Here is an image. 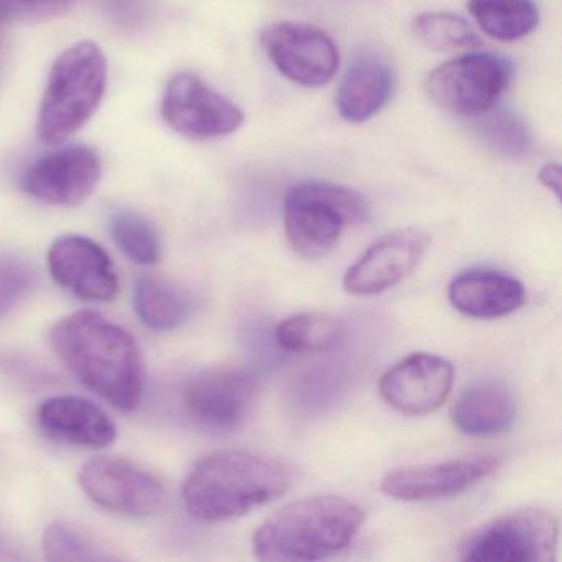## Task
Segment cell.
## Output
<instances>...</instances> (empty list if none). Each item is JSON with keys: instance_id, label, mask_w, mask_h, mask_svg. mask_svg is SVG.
<instances>
[{"instance_id": "1", "label": "cell", "mask_w": 562, "mask_h": 562, "mask_svg": "<svg viewBox=\"0 0 562 562\" xmlns=\"http://www.w3.org/2000/svg\"><path fill=\"white\" fill-rule=\"evenodd\" d=\"M50 345L65 367L101 400L121 411L139 406L146 371L130 331L98 312H75L52 328Z\"/></svg>"}, {"instance_id": "2", "label": "cell", "mask_w": 562, "mask_h": 562, "mask_svg": "<svg viewBox=\"0 0 562 562\" xmlns=\"http://www.w3.org/2000/svg\"><path fill=\"white\" fill-rule=\"evenodd\" d=\"M284 463L241 450H218L193 465L183 482L187 512L202 521L239 518L291 490Z\"/></svg>"}, {"instance_id": "3", "label": "cell", "mask_w": 562, "mask_h": 562, "mask_svg": "<svg viewBox=\"0 0 562 562\" xmlns=\"http://www.w3.org/2000/svg\"><path fill=\"white\" fill-rule=\"evenodd\" d=\"M364 522L357 503L335 495L308 496L272 513L252 536L261 561H321L347 549Z\"/></svg>"}, {"instance_id": "4", "label": "cell", "mask_w": 562, "mask_h": 562, "mask_svg": "<svg viewBox=\"0 0 562 562\" xmlns=\"http://www.w3.org/2000/svg\"><path fill=\"white\" fill-rule=\"evenodd\" d=\"M106 57L94 42H78L55 60L37 120V136L57 146L80 131L106 90Z\"/></svg>"}, {"instance_id": "5", "label": "cell", "mask_w": 562, "mask_h": 562, "mask_svg": "<svg viewBox=\"0 0 562 562\" xmlns=\"http://www.w3.org/2000/svg\"><path fill=\"white\" fill-rule=\"evenodd\" d=\"M370 216L367 199L350 187L328 182H304L284 196V228L289 243L305 258L328 255L347 226Z\"/></svg>"}, {"instance_id": "6", "label": "cell", "mask_w": 562, "mask_h": 562, "mask_svg": "<svg viewBox=\"0 0 562 562\" xmlns=\"http://www.w3.org/2000/svg\"><path fill=\"white\" fill-rule=\"evenodd\" d=\"M558 549V521L541 508L506 513L473 531L460 548L472 562H549Z\"/></svg>"}, {"instance_id": "7", "label": "cell", "mask_w": 562, "mask_h": 562, "mask_svg": "<svg viewBox=\"0 0 562 562\" xmlns=\"http://www.w3.org/2000/svg\"><path fill=\"white\" fill-rule=\"evenodd\" d=\"M512 78V65L495 54L450 58L430 71L426 90L434 103L449 113L476 117L498 103Z\"/></svg>"}, {"instance_id": "8", "label": "cell", "mask_w": 562, "mask_h": 562, "mask_svg": "<svg viewBox=\"0 0 562 562\" xmlns=\"http://www.w3.org/2000/svg\"><path fill=\"white\" fill-rule=\"evenodd\" d=\"M261 45L282 77L312 90L330 83L340 65L330 35L302 22L269 25L262 31Z\"/></svg>"}, {"instance_id": "9", "label": "cell", "mask_w": 562, "mask_h": 562, "mask_svg": "<svg viewBox=\"0 0 562 562\" xmlns=\"http://www.w3.org/2000/svg\"><path fill=\"white\" fill-rule=\"evenodd\" d=\"M162 116L176 133L193 140L229 136L245 123L235 103L189 71L177 74L167 85Z\"/></svg>"}, {"instance_id": "10", "label": "cell", "mask_w": 562, "mask_h": 562, "mask_svg": "<svg viewBox=\"0 0 562 562\" xmlns=\"http://www.w3.org/2000/svg\"><path fill=\"white\" fill-rule=\"evenodd\" d=\"M80 486L97 505L140 518L162 509L167 496L156 476L120 457L88 460L80 470Z\"/></svg>"}, {"instance_id": "11", "label": "cell", "mask_w": 562, "mask_h": 562, "mask_svg": "<svg viewBox=\"0 0 562 562\" xmlns=\"http://www.w3.org/2000/svg\"><path fill=\"white\" fill-rule=\"evenodd\" d=\"M103 176L100 156L90 147L71 146L55 150L29 167L22 177L25 193L47 205L75 206L83 203Z\"/></svg>"}, {"instance_id": "12", "label": "cell", "mask_w": 562, "mask_h": 562, "mask_svg": "<svg viewBox=\"0 0 562 562\" xmlns=\"http://www.w3.org/2000/svg\"><path fill=\"white\" fill-rule=\"evenodd\" d=\"M258 381L243 370L206 371L189 384L183 394L190 419L209 429L228 430L241 426L258 401Z\"/></svg>"}, {"instance_id": "13", "label": "cell", "mask_w": 562, "mask_h": 562, "mask_svg": "<svg viewBox=\"0 0 562 562\" xmlns=\"http://www.w3.org/2000/svg\"><path fill=\"white\" fill-rule=\"evenodd\" d=\"M48 269L60 288L81 301L110 302L120 291L110 255L87 236H60L48 249Z\"/></svg>"}, {"instance_id": "14", "label": "cell", "mask_w": 562, "mask_h": 562, "mask_svg": "<svg viewBox=\"0 0 562 562\" xmlns=\"http://www.w3.org/2000/svg\"><path fill=\"white\" fill-rule=\"evenodd\" d=\"M453 374V364L439 355H409L381 376L380 393L393 409L426 416L446 403Z\"/></svg>"}, {"instance_id": "15", "label": "cell", "mask_w": 562, "mask_h": 562, "mask_svg": "<svg viewBox=\"0 0 562 562\" xmlns=\"http://www.w3.org/2000/svg\"><path fill=\"white\" fill-rule=\"evenodd\" d=\"M495 456L467 457L449 462L403 467L387 473L381 490L401 502H434L459 495L498 469Z\"/></svg>"}, {"instance_id": "16", "label": "cell", "mask_w": 562, "mask_h": 562, "mask_svg": "<svg viewBox=\"0 0 562 562\" xmlns=\"http://www.w3.org/2000/svg\"><path fill=\"white\" fill-rule=\"evenodd\" d=\"M429 235L420 228H403L378 239L344 278L345 291L373 295L403 281L429 248Z\"/></svg>"}, {"instance_id": "17", "label": "cell", "mask_w": 562, "mask_h": 562, "mask_svg": "<svg viewBox=\"0 0 562 562\" xmlns=\"http://www.w3.org/2000/svg\"><path fill=\"white\" fill-rule=\"evenodd\" d=\"M42 432L57 442L104 449L116 440V426L98 404L80 396H55L37 411Z\"/></svg>"}, {"instance_id": "18", "label": "cell", "mask_w": 562, "mask_h": 562, "mask_svg": "<svg viewBox=\"0 0 562 562\" xmlns=\"http://www.w3.org/2000/svg\"><path fill=\"white\" fill-rule=\"evenodd\" d=\"M394 88L396 74L390 61L374 52H363L355 57L338 85V114L347 123H367L390 103Z\"/></svg>"}, {"instance_id": "19", "label": "cell", "mask_w": 562, "mask_h": 562, "mask_svg": "<svg viewBox=\"0 0 562 562\" xmlns=\"http://www.w3.org/2000/svg\"><path fill=\"white\" fill-rule=\"evenodd\" d=\"M449 301L467 317L492 321L522 307L525 285L505 272L493 269H470L453 279Z\"/></svg>"}, {"instance_id": "20", "label": "cell", "mask_w": 562, "mask_h": 562, "mask_svg": "<svg viewBox=\"0 0 562 562\" xmlns=\"http://www.w3.org/2000/svg\"><path fill=\"white\" fill-rule=\"evenodd\" d=\"M515 419V397L502 381H476L452 407L453 426L465 436H498L512 429Z\"/></svg>"}, {"instance_id": "21", "label": "cell", "mask_w": 562, "mask_h": 562, "mask_svg": "<svg viewBox=\"0 0 562 562\" xmlns=\"http://www.w3.org/2000/svg\"><path fill=\"white\" fill-rule=\"evenodd\" d=\"M134 308L146 327L166 331L186 324L192 314L193 304L190 295L179 285L147 274L137 281Z\"/></svg>"}, {"instance_id": "22", "label": "cell", "mask_w": 562, "mask_h": 562, "mask_svg": "<svg viewBox=\"0 0 562 562\" xmlns=\"http://www.w3.org/2000/svg\"><path fill=\"white\" fill-rule=\"evenodd\" d=\"M469 12L488 37L499 42L521 41L539 24L535 0H469Z\"/></svg>"}, {"instance_id": "23", "label": "cell", "mask_w": 562, "mask_h": 562, "mask_svg": "<svg viewBox=\"0 0 562 562\" xmlns=\"http://www.w3.org/2000/svg\"><path fill=\"white\" fill-rule=\"evenodd\" d=\"M344 324L322 312H304L285 318L276 328V340L292 353H324L337 347Z\"/></svg>"}, {"instance_id": "24", "label": "cell", "mask_w": 562, "mask_h": 562, "mask_svg": "<svg viewBox=\"0 0 562 562\" xmlns=\"http://www.w3.org/2000/svg\"><path fill=\"white\" fill-rule=\"evenodd\" d=\"M472 130L483 146L508 159H521L532 149L528 124L508 108L493 106L480 116L472 117Z\"/></svg>"}, {"instance_id": "25", "label": "cell", "mask_w": 562, "mask_h": 562, "mask_svg": "<svg viewBox=\"0 0 562 562\" xmlns=\"http://www.w3.org/2000/svg\"><path fill=\"white\" fill-rule=\"evenodd\" d=\"M413 32L424 47L443 54L473 50L482 45L472 25L450 12H423L416 15Z\"/></svg>"}, {"instance_id": "26", "label": "cell", "mask_w": 562, "mask_h": 562, "mask_svg": "<svg viewBox=\"0 0 562 562\" xmlns=\"http://www.w3.org/2000/svg\"><path fill=\"white\" fill-rule=\"evenodd\" d=\"M111 233L114 241L131 261L140 266L159 262L162 241L156 226L139 213L120 210L111 216Z\"/></svg>"}, {"instance_id": "27", "label": "cell", "mask_w": 562, "mask_h": 562, "mask_svg": "<svg viewBox=\"0 0 562 562\" xmlns=\"http://www.w3.org/2000/svg\"><path fill=\"white\" fill-rule=\"evenodd\" d=\"M48 561H110V554L98 548L83 532L67 522H52L44 536Z\"/></svg>"}, {"instance_id": "28", "label": "cell", "mask_w": 562, "mask_h": 562, "mask_svg": "<svg viewBox=\"0 0 562 562\" xmlns=\"http://www.w3.org/2000/svg\"><path fill=\"white\" fill-rule=\"evenodd\" d=\"M34 285V272L19 259L0 258V318L18 307Z\"/></svg>"}, {"instance_id": "29", "label": "cell", "mask_w": 562, "mask_h": 562, "mask_svg": "<svg viewBox=\"0 0 562 562\" xmlns=\"http://www.w3.org/2000/svg\"><path fill=\"white\" fill-rule=\"evenodd\" d=\"M74 4L75 0H0V19L9 24L47 21L65 14Z\"/></svg>"}, {"instance_id": "30", "label": "cell", "mask_w": 562, "mask_h": 562, "mask_svg": "<svg viewBox=\"0 0 562 562\" xmlns=\"http://www.w3.org/2000/svg\"><path fill=\"white\" fill-rule=\"evenodd\" d=\"M159 0H104L111 22L123 31L147 27L157 12Z\"/></svg>"}, {"instance_id": "31", "label": "cell", "mask_w": 562, "mask_h": 562, "mask_svg": "<svg viewBox=\"0 0 562 562\" xmlns=\"http://www.w3.org/2000/svg\"><path fill=\"white\" fill-rule=\"evenodd\" d=\"M539 182L542 187L552 192L555 199L561 196L562 170L558 164H546L538 173Z\"/></svg>"}, {"instance_id": "32", "label": "cell", "mask_w": 562, "mask_h": 562, "mask_svg": "<svg viewBox=\"0 0 562 562\" xmlns=\"http://www.w3.org/2000/svg\"><path fill=\"white\" fill-rule=\"evenodd\" d=\"M9 27H11V24L0 19V81L4 78L9 57H11V29Z\"/></svg>"}]
</instances>
